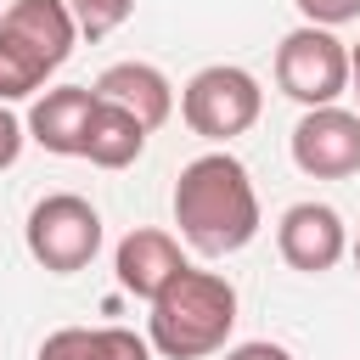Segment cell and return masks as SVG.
Instances as JSON below:
<instances>
[{
	"mask_svg": "<svg viewBox=\"0 0 360 360\" xmlns=\"http://www.w3.org/2000/svg\"><path fill=\"white\" fill-rule=\"evenodd\" d=\"M22 141H28V129H22V118L0 101V169H11L17 158H22Z\"/></svg>",
	"mask_w": 360,
	"mask_h": 360,
	"instance_id": "cell-16",
	"label": "cell"
},
{
	"mask_svg": "<svg viewBox=\"0 0 360 360\" xmlns=\"http://www.w3.org/2000/svg\"><path fill=\"white\" fill-rule=\"evenodd\" d=\"M68 11H73V28H79L84 39H107L112 28L129 22L135 0H68Z\"/></svg>",
	"mask_w": 360,
	"mask_h": 360,
	"instance_id": "cell-14",
	"label": "cell"
},
{
	"mask_svg": "<svg viewBox=\"0 0 360 360\" xmlns=\"http://www.w3.org/2000/svg\"><path fill=\"white\" fill-rule=\"evenodd\" d=\"M225 360H292V354H287L281 343H264V338H259V343H236V349H225Z\"/></svg>",
	"mask_w": 360,
	"mask_h": 360,
	"instance_id": "cell-17",
	"label": "cell"
},
{
	"mask_svg": "<svg viewBox=\"0 0 360 360\" xmlns=\"http://www.w3.org/2000/svg\"><path fill=\"white\" fill-rule=\"evenodd\" d=\"M276 248L292 270L304 276H321L332 270L343 253H349V231H343V214L326 208V202H292L276 225Z\"/></svg>",
	"mask_w": 360,
	"mask_h": 360,
	"instance_id": "cell-8",
	"label": "cell"
},
{
	"mask_svg": "<svg viewBox=\"0 0 360 360\" xmlns=\"http://www.w3.org/2000/svg\"><path fill=\"white\" fill-rule=\"evenodd\" d=\"M292 6H298V17L315 22V28H343V22L360 17V0H292Z\"/></svg>",
	"mask_w": 360,
	"mask_h": 360,
	"instance_id": "cell-15",
	"label": "cell"
},
{
	"mask_svg": "<svg viewBox=\"0 0 360 360\" xmlns=\"http://www.w3.org/2000/svg\"><path fill=\"white\" fill-rule=\"evenodd\" d=\"M276 84L281 96H292L298 107H326L349 90V45L332 28L298 22L281 45H276Z\"/></svg>",
	"mask_w": 360,
	"mask_h": 360,
	"instance_id": "cell-6",
	"label": "cell"
},
{
	"mask_svg": "<svg viewBox=\"0 0 360 360\" xmlns=\"http://www.w3.org/2000/svg\"><path fill=\"white\" fill-rule=\"evenodd\" d=\"M349 90H354V112H360V39L349 45Z\"/></svg>",
	"mask_w": 360,
	"mask_h": 360,
	"instance_id": "cell-18",
	"label": "cell"
},
{
	"mask_svg": "<svg viewBox=\"0 0 360 360\" xmlns=\"http://www.w3.org/2000/svg\"><path fill=\"white\" fill-rule=\"evenodd\" d=\"M22 242H28V253H34L39 270L73 276V270H84L101 253V214L79 191H51V197H39L28 208Z\"/></svg>",
	"mask_w": 360,
	"mask_h": 360,
	"instance_id": "cell-5",
	"label": "cell"
},
{
	"mask_svg": "<svg viewBox=\"0 0 360 360\" xmlns=\"http://www.w3.org/2000/svg\"><path fill=\"white\" fill-rule=\"evenodd\" d=\"M231 326H236V287L219 270L180 264L163 281V292L152 298L146 343L163 360H202V354H219L225 349Z\"/></svg>",
	"mask_w": 360,
	"mask_h": 360,
	"instance_id": "cell-2",
	"label": "cell"
},
{
	"mask_svg": "<svg viewBox=\"0 0 360 360\" xmlns=\"http://www.w3.org/2000/svg\"><path fill=\"white\" fill-rule=\"evenodd\" d=\"M259 112H264V90H259V79H253L248 68H236V62H214V68L191 73L186 90H180V118H186V129L202 135V141H214V146L248 135V129L259 124Z\"/></svg>",
	"mask_w": 360,
	"mask_h": 360,
	"instance_id": "cell-4",
	"label": "cell"
},
{
	"mask_svg": "<svg viewBox=\"0 0 360 360\" xmlns=\"http://www.w3.org/2000/svg\"><path fill=\"white\" fill-rule=\"evenodd\" d=\"M141 152H146V129H141L124 107H112V101L96 96V112H90V124H84L79 158H90L96 169H129Z\"/></svg>",
	"mask_w": 360,
	"mask_h": 360,
	"instance_id": "cell-13",
	"label": "cell"
},
{
	"mask_svg": "<svg viewBox=\"0 0 360 360\" xmlns=\"http://www.w3.org/2000/svg\"><path fill=\"white\" fill-rule=\"evenodd\" d=\"M101 101H112V107H124L146 135L152 129H163L169 124V112H174V84L152 68V62H112V68H101V79L90 84Z\"/></svg>",
	"mask_w": 360,
	"mask_h": 360,
	"instance_id": "cell-9",
	"label": "cell"
},
{
	"mask_svg": "<svg viewBox=\"0 0 360 360\" xmlns=\"http://www.w3.org/2000/svg\"><path fill=\"white\" fill-rule=\"evenodd\" d=\"M90 112H96V90H90V84H56V90L34 96L22 129H28L34 146H45V152H56V158H79Z\"/></svg>",
	"mask_w": 360,
	"mask_h": 360,
	"instance_id": "cell-10",
	"label": "cell"
},
{
	"mask_svg": "<svg viewBox=\"0 0 360 360\" xmlns=\"http://www.w3.org/2000/svg\"><path fill=\"white\" fill-rule=\"evenodd\" d=\"M349 259H354V270H360V236H354V248H349Z\"/></svg>",
	"mask_w": 360,
	"mask_h": 360,
	"instance_id": "cell-19",
	"label": "cell"
},
{
	"mask_svg": "<svg viewBox=\"0 0 360 360\" xmlns=\"http://www.w3.org/2000/svg\"><path fill=\"white\" fill-rule=\"evenodd\" d=\"M292 163L309 180H349L360 174V112L326 101V107H304V118L292 124Z\"/></svg>",
	"mask_w": 360,
	"mask_h": 360,
	"instance_id": "cell-7",
	"label": "cell"
},
{
	"mask_svg": "<svg viewBox=\"0 0 360 360\" xmlns=\"http://www.w3.org/2000/svg\"><path fill=\"white\" fill-rule=\"evenodd\" d=\"M73 39L68 0H11L0 11V101L34 96L73 56Z\"/></svg>",
	"mask_w": 360,
	"mask_h": 360,
	"instance_id": "cell-3",
	"label": "cell"
},
{
	"mask_svg": "<svg viewBox=\"0 0 360 360\" xmlns=\"http://www.w3.org/2000/svg\"><path fill=\"white\" fill-rule=\"evenodd\" d=\"M174 225L191 253L225 259L259 236V191L231 152H202L174 180Z\"/></svg>",
	"mask_w": 360,
	"mask_h": 360,
	"instance_id": "cell-1",
	"label": "cell"
},
{
	"mask_svg": "<svg viewBox=\"0 0 360 360\" xmlns=\"http://www.w3.org/2000/svg\"><path fill=\"white\" fill-rule=\"evenodd\" d=\"M39 360H152V343L129 326H56L39 343Z\"/></svg>",
	"mask_w": 360,
	"mask_h": 360,
	"instance_id": "cell-12",
	"label": "cell"
},
{
	"mask_svg": "<svg viewBox=\"0 0 360 360\" xmlns=\"http://www.w3.org/2000/svg\"><path fill=\"white\" fill-rule=\"evenodd\" d=\"M180 264H191V259H186L180 242H174L169 231H158V225H135V231L118 242V253H112L118 287L135 292V298H146V304L163 292V281H169Z\"/></svg>",
	"mask_w": 360,
	"mask_h": 360,
	"instance_id": "cell-11",
	"label": "cell"
}]
</instances>
